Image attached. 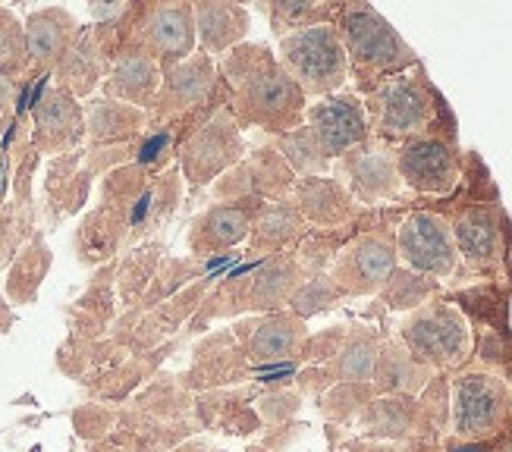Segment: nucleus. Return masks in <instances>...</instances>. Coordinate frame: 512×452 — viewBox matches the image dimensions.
Here are the masks:
<instances>
[{
    "label": "nucleus",
    "instance_id": "nucleus-1",
    "mask_svg": "<svg viewBox=\"0 0 512 452\" xmlns=\"http://www.w3.org/2000/svg\"><path fill=\"white\" fill-rule=\"evenodd\" d=\"M217 73L230 85V110L239 126L261 129L277 139L305 123L308 98L267 44L242 41L217 60Z\"/></svg>",
    "mask_w": 512,
    "mask_h": 452
},
{
    "label": "nucleus",
    "instance_id": "nucleus-2",
    "mask_svg": "<svg viewBox=\"0 0 512 452\" xmlns=\"http://www.w3.org/2000/svg\"><path fill=\"white\" fill-rule=\"evenodd\" d=\"M333 26L343 38L349 79L355 82L352 92L359 98L384 79L418 66V54L371 4H340Z\"/></svg>",
    "mask_w": 512,
    "mask_h": 452
},
{
    "label": "nucleus",
    "instance_id": "nucleus-3",
    "mask_svg": "<svg viewBox=\"0 0 512 452\" xmlns=\"http://www.w3.org/2000/svg\"><path fill=\"white\" fill-rule=\"evenodd\" d=\"M362 104L371 139H381L393 148L415 139V135H425L434 126H443V120L450 123L447 101L437 95L421 63L371 88Z\"/></svg>",
    "mask_w": 512,
    "mask_h": 452
},
{
    "label": "nucleus",
    "instance_id": "nucleus-4",
    "mask_svg": "<svg viewBox=\"0 0 512 452\" xmlns=\"http://www.w3.org/2000/svg\"><path fill=\"white\" fill-rule=\"evenodd\" d=\"M393 336L434 374H456L472 365V324L447 296H437L428 305L403 314Z\"/></svg>",
    "mask_w": 512,
    "mask_h": 452
},
{
    "label": "nucleus",
    "instance_id": "nucleus-5",
    "mask_svg": "<svg viewBox=\"0 0 512 452\" xmlns=\"http://www.w3.org/2000/svg\"><path fill=\"white\" fill-rule=\"evenodd\" d=\"M512 421V383L491 371L450 374V427L459 443H494Z\"/></svg>",
    "mask_w": 512,
    "mask_h": 452
},
{
    "label": "nucleus",
    "instance_id": "nucleus-6",
    "mask_svg": "<svg viewBox=\"0 0 512 452\" xmlns=\"http://www.w3.org/2000/svg\"><path fill=\"white\" fill-rule=\"evenodd\" d=\"M277 63L302 88V95L315 101L343 92L349 82L346 48L333 22L283 35L277 44Z\"/></svg>",
    "mask_w": 512,
    "mask_h": 452
},
{
    "label": "nucleus",
    "instance_id": "nucleus-7",
    "mask_svg": "<svg viewBox=\"0 0 512 452\" xmlns=\"http://www.w3.org/2000/svg\"><path fill=\"white\" fill-rule=\"evenodd\" d=\"M396 170L403 189L418 195H453L462 183V151L456 129L434 126L425 135L396 145Z\"/></svg>",
    "mask_w": 512,
    "mask_h": 452
},
{
    "label": "nucleus",
    "instance_id": "nucleus-8",
    "mask_svg": "<svg viewBox=\"0 0 512 452\" xmlns=\"http://www.w3.org/2000/svg\"><path fill=\"white\" fill-rule=\"evenodd\" d=\"M459 264L481 280H500L509 217L500 201H469L450 217Z\"/></svg>",
    "mask_w": 512,
    "mask_h": 452
},
{
    "label": "nucleus",
    "instance_id": "nucleus-9",
    "mask_svg": "<svg viewBox=\"0 0 512 452\" xmlns=\"http://www.w3.org/2000/svg\"><path fill=\"white\" fill-rule=\"evenodd\" d=\"M399 267L393 226H374V230L355 233L340 255L333 258L327 277L343 292V299H368L377 296Z\"/></svg>",
    "mask_w": 512,
    "mask_h": 452
},
{
    "label": "nucleus",
    "instance_id": "nucleus-10",
    "mask_svg": "<svg viewBox=\"0 0 512 452\" xmlns=\"http://www.w3.org/2000/svg\"><path fill=\"white\" fill-rule=\"evenodd\" d=\"M239 129L242 126L236 123L233 110L227 104L183 142V148H180V173H183V183L192 192L214 186L220 176L246 157V142H242Z\"/></svg>",
    "mask_w": 512,
    "mask_h": 452
},
{
    "label": "nucleus",
    "instance_id": "nucleus-11",
    "mask_svg": "<svg viewBox=\"0 0 512 452\" xmlns=\"http://www.w3.org/2000/svg\"><path fill=\"white\" fill-rule=\"evenodd\" d=\"M396 258L403 267L425 274L437 283L453 280L462 264L456 255V242L450 230V217L437 211H409L393 230Z\"/></svg>",
    "mask_w": 512,
    "mask_h": 452
},
{
    "label": "nucleus",
    "instance_id": "nucleus-12",
    "mask_svg": "<svg viewBox=\"0 0 512 452\" xmlns=\"http://www.w3.org/2000/svg\"><path fill=\"white\" fill-rule=\"evenodd\" d=\"M330 176L343 183V189L362 208H377L403 198V179H399L396 170V148L381 139H368L359 148L346 151L340 161H333Z\"/></svg>",
    "mask_w": 512,
    "mask_h": 452
},
{
    "label": "nucleus",
    "instance_id": "nucleus-13",
    "mask_svg": "<svg viewBox=\"0 0 512 452\" xmlns=\"http://www.w3.org/2000/svg\"><path fill=\"white\" fill-rule=\"evenodd\" d=\"M220 88V76H217V63L195 51L189 60L167 66L161 76V88L154 95V104L148 107L151 126H167L173 120H183L186 113L202 110Z\"/></svg>",
    "mask_w": 512,
    "mask_h": 452
},
{
    "label": "nucleus",
    "instance_id": "nucleus-14",
    "mask_svg": "<svg viewBox=\"0 0 512 452\" xmlns=\"http://www.w3.org/2000/svg\"><path fill=\"white\" fill-rule=\"evenodd\" d=\"M126 48L142 51L151 60H158L161 70L189 60L195 54V48H198L192 4H151V7H142L136 32H132V41L126 44Z\"/></svg>",
    "mask_w": 512,
    "mask_h": 452
},
{
    "label": "nucleus",
    "instance_id": "nucleus-15",
    "mask_svg": "<svg viewBox=\"0 0 512 452\" xmlns=\"http://www.w3.org/2000/svg\"><path fill=\"white\" fill-rule=\"evenodd\" d=\"M299 183L296 173L280 157V151L267 142L246 154L236 167H230L224 176L211 186L214 201H286L293 186Z\"/></svg>",
    "mask_w": 512,
    "mask_h": 452
},
{
    "label": "nucleus",
    "instance_id": "nucleus-16",
    "mask_svg": "<svg viewBox=\"0 0 512 452\" xmlns=\"http://www.w3.org/2000/svg\"><path fill=\"white\" fill-rule=\"evenodd\" d=\"M305 126L315 135V142L327 161H340V157L352 148H359L362 142L371 139L368 117L362 98L343 88L337 95L318 98L305 107Z\"/></svg>",
    "mask_w": 512,
    "mask_h": 452
},
{
    "label": "nucleus",
    "instance_id": "nucleus-17",
    "mask_svg": "<svg viewBox=\"0 0 512 452\" xmlns=\"http://www.w3.org/2000/svg\"><path fill=\"white\" fill-rule=\"evenodd\" d=\"M261 208V201L246 198V201H214L211 208H205L186 233L189 255L198 261L224 258L230 255L236 245L249 242L252 233V217Z\"/></svg>",
    "mask_w": 512,
    "mask_h": 452
},
{
    "label": "nucleus",
    "instance_id": "nucleus-18",
    "mask_svg": "<svg viewBox=\"0 0 512 452\" xmlns=\"http://www.w3.org/2000/svg\"><path fill=\"white\" fill-rule=\"evenodd\" d=\"M233 333L246 349L249 368H271L286 365V361H299V352L308 339V324L289 311H274L236 324Z\"/></svg>",
    "mask_w": 512,
    "mask_h": 452
},
{
    "label": "nucleus",
    "instance_id": "nucleus-19",
    "mask_svg": "<svg viewBox=\"0 0 512 452\" xmlns=\"http://www.w3.org/2000/svg\"><path fill=\"white\" fill-rule=\"evenodd\" d=\"M289 201H293V208L308 223V230H318V233L349 230L352 223H359V214H362L359 201H355L343 189V183H337L330 173L299 179L293 192H289Z\"/></svg>",
    "mask_w": 512,
    "mask_h": 452
},
{
    "label": "nucleus",
    "instance_id": "nucleus-20",
    "mask_svg": "<svg viewBox=\"0 0 512 452\" xmlns=\"http://www.w3.org/2000/svg\"><path fill=\"white\" fill-rule=\"evenodd\" d=\"M365 440L377 443H409V440H437L421 418L415 396H377L368 409L355 418ZM440 443V440H437Z\"/></svg>",
    "mask_w": 512,
    "mask_h": 452
},
{
    "label": "nucleus",
    "instance_id": "nucleus-21",
    "mask_svg": "<svg viewBox=\"0 0 512 452\" xmlns=\"http://www.w3.org/2000/svg\"><path fill=\"white\" fill-rule=\"evenodd\" d=\"M249 371V358L246 349L236 339L233 330H220L208 339H202L195 349V361L189 374L183 377L186 390H214V387H227V383L242 380Z\"/></svg>",
    "mask_w": 512,
    "mask_h": 452
},
{
    "label": "nucleus",
    "instance_id": "nucleus-22",
    "mask_svg": "<svg viewBox=\"0 0 512 452\" xmlns=\"http://www.w3.org/2000/svg\"><path fill=\"white\" fill-rule=\"evenodd\" d=\"M308 223L293 208V201H261V208L252 217V233H249V255L252 258H271L286 255L305 239Z\"/></svg>",
    "mask_w": 512,
    "mask_h": 452
},
{
    "label": "nucleus",
    "instance_id": "nucleus-23",
    "mask_svg": "<svg viewBox=\"0 0 512 452\" xmlns=\"http://www.w3.org/2000/svg\"><path fill=\"white\" fill-rule=\"evenodd\" d=\"M434 377L431 368L412 358V352L396 336H384L377 365L371 374V387L377 396H418Z\"/></svg>",
    "mask_w": 512,
    "mask_h": 452
},
{
    "label": "nucleus",
    "instance_id": "nucleus-24",
    "mask_svg": "<svg viewBox=\"0 0 512 452\" xmlns=\"http://www.w3.org/2000/svg\"><path fill=\"white\" fill-rule=\"evenodd\" d=\"M302 283H305V277H302L293 252L261 258L252 270V283H249V311H255V314L283 311Z\"/></svg>",
    "mask_w": 512,
    "mask_h": 452
},
{
    "label": "nucleus",
    "instance_id": "nucleus-25",
    "mask_svg": "<svg viewBox=\"0 0 512 452\" xmlns=\"http://www.w3.org/2000/svg\"><path fill=\"white\" fill-rule=\"evenodd\" d=\"M192 16L198 48L211 60L239 48L249 35V13L242 4H211V0H205V4H192Z\"/></svg>",
    "mask_w": 512,
    "mask_h": 452
},
{
    "label": "nucleus",
    "instance_id": "nucleus-26",
    "mask_svg": "<svg viewBox=\"0 0 512 452\" xmlns=\"http://www.w3.org/2000/svg\"><path fill=\"white\" fill-rule=\"evenodd\" d=\"M183 201V179L180 170H164L151 179L142 189V195L129 205L126 223H129V236H145L151 230H158L164 220L176 214Z\"/></svg>",
    "mask_w": 512,
    "mask_h": 452
},
{
    "label": "nucleus",
    "instance_id": "nucleus-27",
    "mask_svg": "<svg viewBox=\"0 0 512 452\" xmlns=\"http://www.w3.org/2000/svg\"><path fill=\"white\" fill-rule=\"evenodd\" d=\"M381 343H384V336L377 333L374 327L349 324L340 352L324 365L330 380L333 383H371Z\"/></svg>",
    "mask_w": 512,
    "mask_h": 452
},
{
    "label": "nucleus",
    "instance_id": "nucleus-28",
    "mask_svg": "<svg viewBox=\"0 0 512 452\" xmlns=\"http://www.w3.org/2000/svg\"><path fill=\"white\" fill-rule=\"evenodd\" d=\"M261 258L249 255V264L236 267L233 274H227L224 280L217 283V289H208L205 302L198 305V311L192 314L189 330H205L211 321L220 318H236V314L249 311V283H252V270Z\"/></svg>",
    "mask_w": 512,
    "mask_h": 452
},
{
    "label": "nucleus",
    "instance_id": "nucleus-29",
    "mask_svg": "<svg viewBox=\"0 0 512 452\" xmlns=\"http://www.w3.org/2000/svg\"><path fill=\"white\" fill-rule=\"evenodd\" d=\"M161 76H164V70L158 60H151L142 51L123 48V54L114 66V76H110V92L132 101V104L151 107L154 95H158V88H161Z\"/></svg>",
    "mask_w": 512,
    "mask_h": 452
},
{
    "label": "nucleus",
    "instance_id": "nucleus-30",
    "mask_svg": "<svg viewBox=\"0 0 512 452\" xmlns=\"http://www.w3.org/2000/svg\"><path fill=\"white\" fill-rule=\"evenodd\" d=\"M437 296H443V283H437L425 274H415V270H409L403 264L393 270L384 289L377 292V299H381V305L387 311H403V314L428 305Z\"/></svg>",
    "mask_w": 512,
    "mask_h": 452
},
{
    "label": "nucleus",
    "instance_id": "nucleus-31",
    "mask_svg": "<svg viewBox=\"0 0 512 452\" xmlns=\"http://www.w3.org/2000/svg\"><path fill=\"white\" fill-rule=\"evenodd\" d=\"M337 10H340V4H311V0H277V4H261V13L271 19V29L277 38L333 22L337 19Z\"/></svg>",
    "mask_w": 512,
    "mask_h": 452
},
{
    "label": "nucleus",
    "instance_id": "nucleus-32",
    "mask_svg": "<svg viewBox=\"0 0 512 452\" xmlns=\"http://www.w3.org/2000/svg\"><path fill=\"white\" fill-rule=\"evenodd\" d=\"M280 157L289 164V170L296 173V179H308V176H327L330 173V161L321 154L315 135H311V129L302 123L299 129L286 132V135H277V139L271 142Z\"/></svg>",
    "mask_w": 512,
    "mask_h": 452
},
{
    "label": "nucleus",
    "instance_id": "nucleus-33",
    "mask_svg": "<svg viewBox=\"0 0 512 452\" xmlns=\"http://www.w3.org/2000/svg\"><path fill=\"white\" fill-rule=\"evenodd\" d=\"M377 399L371 383H333L318 399V409L330 424H352Z\"/></svg>",
    "mask_w": 512,
    "mask_h": 452
},
{
    "label": "nucleus",
    "instance_id": "nucleus-34",
    "mask_svg": "<svg viewBox=\"0 0 512 452\" xmlns=\"http://www.w3.org/2000/svg\"><path fill=\"white\" fill-rule=\"evenodd\" d=\"M214 264H217V258L198 261L192 255L189 258H167V261H161V270L154 274V286H151L148 302H158L164 296H176L180 289L192 286V280H208Z\"/></svg>",
    "mask_w": 512,
    "mask_h": 452
},
{
    "label": "nucleus",
    "instance_id": "nucleus-35",
    "mask_svg": "<svg viewBox=\"0 0 512 452\" xmlns=\"http://www.w3.org/2000/svg\"><path fill=\"white\" fill-rule=\"evenodd\" d=\"M340 233H343V230H337V233L308 230L305 239L293 248V258H296V264H299V270H302V277H305V280L321 277V274H327V270H330L333 258H337V255H340V248L346 245V242H340Z\"/></svg>",
    "mask_w": 512,
    "mask_h": 452
},
{
    "label": "nucleus",
    "instance_id": "nucleus-36",
    "mask_svg": "<svg viewBox=\"0 0 512 452\" xmlns=\"http://www.w3.org/2000/svg\"><path fill=\"white\" fill-rule=\"evenodd\" d=\"M343 299V292L333 286V280L327 274L321 277H311L305 280L296 292H293V299H289L286 311L289 314H296L299 321H308V318H315V314H324V311H333V308H340Z\"/></svg>",
    "mask_w": 512,
    "mask_h": 452
},
{
    "label": "nucleus",
    "instance_id": "nucleus-37",
    "mask_svg": "<svg viewBox=\"0 0 512 452\" xmlns=\"http://www.w3.org/2000/svg\"><path fill=\"white\" fill-rule=\"evenodd\" d=\"M415 399H418L421 418L431 427V434L443 440V434H447V427H450V374H434L428 380V387Z\"/></svg>",
    "mask_w": 512,
    "mask_h": 452
},
{
    "label": "nucleus",
    "instance_id": "nucleus-38",
    "mask_svg": "<svg viewBox=\"0 0 512 452\" xmlns=\"http://www.w3.org/2000/svg\"><path fill=\"white\" fill-rule=\"evenodd\" d=\"M142 126H145V113L126 104H101L95 110V139H117V135H139L142 139Z\"/></svg>",
    "mask_w": 512,
    "mask_h": 452
},
{
    "label": "nucleus",
    "instance_id": "nucleus-39",
    "mask_svg": "<svg viewBox=\"0 0 512 452\" xmlns=\"http://www.w3.org/2000/svg\"><path fill=\"white\" fill-rule=\"evenodd\" d=\"M35 120H38V132H44V135H66V139H73L76 135V129H73L76 126V107L60 92L44 98L35 107Z\"/></svg>",
    "mask_w": 512,
    "mask_h": 452
},
{
    "label": "nucleus",
    "instance_id": "nucleus-40",
    "mask_svg": "<svg viewBox=\"0 0 512 452\" xmlns=\"http://www.w3.org/2000/svg\"><path fill=\"white\" fill-rule=\"evenodd\" d=\"M302 409V396L293 390H271L255 399V415L264 424H286L293 421Z\"/></svg>",
    "mask_w": 512,
    "mask_h": 452
},
{
    "label": "nucleus",
    "instance_id": "nucleus-41",
    "mask_svg": "<svg viewBox=\"0 0 512 452\" xmlns=\"http://www.w3.org/2000/svg\"><path fill=\"white\" fill-rule=\"evenodd\" d=\"M346 330H349V324H337V327H327L318 333H308L305 346L299 352V361H305V365H327V361L340 352Z\"/></svg>",
    "mask_w": 512,
    "mask_h": 452
},
{
    "label": "nucleus",
    "instance_id": "nucleus-42",
    "mask_svg": "<svg viewBox=\"0 0 512 452\" xmlns=\"http://www.w3.org/2000/svg\"><path fill=\"white\" fill-rule=\"evenodd\" d=\"M66 38L63 22H57V13H44L32 19V29H29V51L32 57H51L60 51V44Z\"/></svg>",
    "mask_w": 512,
    "mask_h": 452
},
{
    "label": "nucleus",
    "instance_id": "nucleus-43",
    "mask_svg": "<svg viewBox=\"0 0 512 452\" xmlns=\"http://www.w3.org/2000/svg\"><path fill=\"white\" fill-rule=\"evenodd\" d=\"M484 452H512V421H509V427H506V431L494 443H487Z\"/></svg>",
    "mask_w": 512,
    "mask_h": 452
},
{
    "label": "nucleus",
    "instance_id": "nucleus-44",
    "mask_svg": "<svg viewBox=\"0 0 512 452\" xmlns=\"http://www.w3.org/2000/svg\"><path fill=\"white\" fill-rule=\"evenodd\" d=\"M503 274H509V280H512V220H509V230H506V258H503Z\"/></svg>",
    "mask_w": 512,
    "mask_h": 452
},
{
    "label": "nucleus",
    "instance_id": "nucleus-45",
    "mask_svg": "<svg viewBox=\"0 0 512 452\" xmlns=\"http://www.w3.org/2000/svg\"><path fill=\"white\" fill-rule=\"evenodd\" d=\"M506 333L512 336V289H509V296H506Z\"/></svg>",
    "mask_w": 512,
    "mask_h": 452
},
{
    "label": "nucleus",
    "instance_id": "nucleus-46",
    "mask_svg": "<svg viewBox=\"0 0 512 452\" xmlns=\"http://www.w3.org/2000/svg\"><path fill=\"white\" fill-rule=\"evenodd\" d=\"M4 173H7V161L0 157V186H4Z\"/></svg>",
    "mask_w": 512,
    "mask_h": 452
},
{
    "label": "nucleus",
    "instance_id": "nucleus-47",
    "mask_svg": "<svg viewBox=\"0 0 512 452\" xmlns=\"http://www.w3.org/2000/svg\"><path fill=\"white\" fill-rule=\"evenodd\" d=\"M249 452H271V449H267V446H252Z\"/></svg>",
    "mask_w": 512,
    "mask_h": 452
}]
</instances>
